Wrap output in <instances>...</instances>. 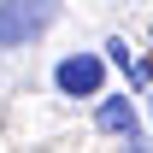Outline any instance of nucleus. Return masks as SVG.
<instances>
[{"instance_id":"obj_4","label":"nucleus","mask_w":153,"mask_h":153,"mask_svg":"<svg viewBox=\"0 0 153 153\" xmlns=\"http://www.w3.org/2000/svg\"><path fill=\"white\" fill-rule=\"evenodd\" d=\"M106 65H118L124 76L135 71V53H130V41H124V36H112V41H106Z\"/></svg>"},{"instance_id":"obj_1","label":"nucleus","mask_w":153,"mask_h":153,"mask_svg":"<svg viewBox=\"0 0 153 153\" xmlns=\"http://www.w3.org/2000/svg\"><path fill=\"white\" fill-rule=\"evenodd\" d=\"M59 24V0H0V53L36 47Z\"/></svg>"},{"instance_id":"obj_6","label":"nucleus","mask_w":153,"mask_h":153,"mask_svg":"<svg viewBox=\"0 0 153 153\" xmlns=\"http://www.w3.org/2000/svg\"><path fill=\"white\" fill-rule=\"evenodd\" d=\"M118 153H153V147H147V141H141V135H130V141H124V147H118Z\"/></svg>"},{"instance_id":"obj_3","label":"nucleus","mask_w":153,"mask_h":153,"mask_svg":"<svg viewBox=\"0 0 153 153\" xmlns=\"http://www.w3.org/2000/svg\"><path fill=\"white\" fill-rule=\"evenodd\" d=\"M94 124H100V135H118V141H130V135L141 130L130 94H100V100H94Z\"/></svg>"},{"instance_id":"obj_5","label":"nucleus","mask_w":153,"mask_h":153,"mask_svg":"<svg viewBox=\"0 0 153 153\" xmlns=\"http://www.w3.org/2000/svg\"><path fill=\"white\" fill-rule=\"evenodd\" d=\"M130 88H153V59H135V71H130Z\"/></svg>"},{"instance_id":"obj_2","label":"nucleus","mask_w":153,"mask_h":153,"mask_svg":"<svg viewBox=\"0 0 153 153\" xmlns=\"http://www.w3.org/2000/svg\"><path fill=\"white\" fill-rule=\"evenodd\" d=\"M53 88L65 100H100L106 94V53H65L53 65Z\"/></svg>"},{"instance_id":"obj_7","label":"nucleus","mask_w":153,"mask_h":153,"mask_svg":"<svg viewBox=\"0 0 153 153\" xmlns=\"http://www.w3.org/2000/svg\"><path fill=\"white\" fill-rule=\"evenodd\" d=\"M147 118H153V88H147Z\"/></svg>"}]
</instances>
